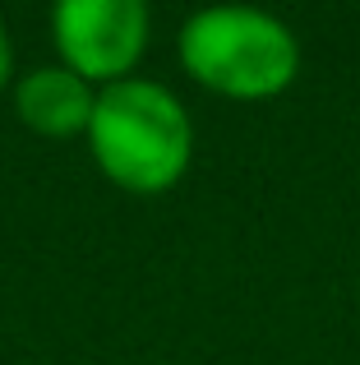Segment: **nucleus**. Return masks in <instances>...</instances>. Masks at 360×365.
<instances>
[{"instance_id": "obj_1", "label": "nucleus", "mask_w": 360, "mask_h": 365, "mask_svg": "<svg viewBox=\"0 0 360 365\" xmlns=\"http://www.w3.org/2000/svg\"><path fill=\"white\" fill-rule=\"evenodd\" d=\"M88 143L97 171L125 195H171L194 162V120L166 83L134 74L125 83L97 88L88 120Z\"/></svg>"}, {"instance_id": "obj_2", "label": "nucleus", "mask_w": 360, "mask_h": 365, "mask_svg": "<svg viewBox=\"0 0 360 365\" xmlns=\"http://www.w3.org/2000/svg\"><path fill=\"white\" fill-rule=\"evenodd\" d=\"M180 70L226 102H272L300 74V37L254 5H208L176 37Z\"/></svg>"}, {"instance_id": "obj_3", "label": "nucleus", "mask_w": 360, "mask_h": 365, "mask_svg": "<svg viewBox=\"0 0 360 365\" xmlns=\"http://www.w3.org/2000/svg\"><path fill=\"white\" fill-rule=\"evenodd\" d=\"M55 61L92 88H111L139 74L153 42L144 0H60L51 9Z\"/></svg>"}, {"instance_id": "obj_4", "label": "nucleus", "mask_w": 360, "mask_h": 365, "mask_svg": "<svg viewBox=\"0 0 360 365\" xmlns=\"http://www.w3.org/2000/svg\"><path fill=\"white\" fill-rule=\"evenodd\" d=\"M9 98H14L18 125L42 134V139H83L92 107H97V88L83 83L74 70H65L60 61L23 70L9 88Z\"/></svg>"}, {"instance_id": "obj_5", "label": "nucleus", "mask_w": 360, "mask_h": 365, "mask_svg": "<svg viewBox=\"0 0 360 365\" xmlns=\"http://www.w3.org/2000/svg\"><path fill=\"white\" fill-rule=\"evenodd\" d=\"M18 70H14V37H9V24L0 19V93L14 88Z\"/></svg>"}]
</instances>
